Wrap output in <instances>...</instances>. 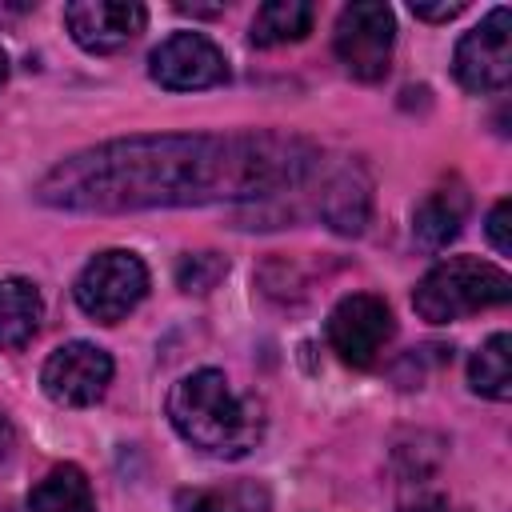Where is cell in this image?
<instances>
[{
	"instance_id": "obj_1",
	"label": "cell",
	"mask_w": 512,
	"mask_h": 512,
	"mask_svg": "<svg viewBox=\"0 0 512 512\" xmlns=\"http://www.w3.org/2000/svg\"><path fill=\"white\" fill-rule=\"evenodd\" d=\"M320 172V152L284 132L124 136L52 164L36 200L60 212H148L220 200L280 204Z\"/></svg>"
},
{
	"instance_id": "obj_2",
	"label": "cell",
	"mask_w": 512,
	"mask_h": 512,
	"mask_svg": "<svg viewBox=\"0 0 512 512\" xmlns=\"http://www.w3.org/2000/svg\"><path fill=\"white\" fill-rule=\"evenodd\" d=\"M168 420L192 448L224 460L248 456L264 436V408L216 368L188 372L168 392Z\"/></svg>"
},
{
	"instance_id": "obj_3",
	"label": "cell",
	"mask_w": 512,
	"mask_h": 512,
	"mask_svg": "<svg viewBox=\"0 0 512 512\" xmlns=\"http://www.w3.org/2000/svg\"><path fill=\"white\" fill-rule=\"evenodd\" d=\"M512 300V280L500 264L476 256L440 260L424 280L412 288V308L428 324H452L484 308H500Z\"/></svg>"
},
{
	"instance_id": "obj_4",
	"label": "cell",
	"mask_w": 512,
	"mask_h": 512,
	"mask_svg": "<svg viewBox=\"0 0 512 512\" xmlns=\"http://www.w3.org/2000/svg\"><path fill=\"white\" fill-rule=\"evenodd\" d=\"M72 296H76L84 316H92L100 324H116L148 296V268L128 248L96 252L80 268V276L72 284Z\"/></svg>"
},
{
	"instance_id": "obj_5",
	"label": "cell",
	"mask_w": 512,
	"mask_h": 512,
	"mask_svg": "<svg viewBox=\"0 0 512 512\" xmlns=\"http://www.w3.org/2000/svg\"><path fill=\"white\" fill-rule=\"evenodd\" d=\"M336 56L348 68V76L372 84L388 72L392 64V44H396V16L380 0H356L336 16Z\"/></svg>"
},
{
	"instance_id": "obj_6",
	"label": "cell",
	"mask_w": 512,
	"mask_h": 512,
	"mask_svg": "<svg viewBox=\"0 0 512 512\" xmlns=\"http://www.w3.org/2000/svg\"><path fill=\"white\" fill-rule=\"evenodd\" d=\"M452 72L476 96L500 92L512 80V16H508V8H492L472 32L460 36V44L452 52Z\"/></svg>"
},
{
	"instance_id": "obj_7",
	"label": "cell",
	"mask_w": 512,
	"mask_h": 512,
	"mask_svg": "<svg viewBox=\"0 0 512 512\" xmlns=\"http://www.w3.org/2000/svg\"><path fill=\"white\" fill-rule=\"evenodd\" d=\"M396 332L392 308L372 292H352L328 312V344L352 368H372Z\"/></svg>"
},
{
	"instance_id": "obj_8",
	"label": "cell",
	"mask_w": 512,
	"mask_h": 512,
	"mask_svg": "<svg viewBox=\"0 0 512 512\" xmlns=\"http://www.w3.org/2000/svg\"><path fill=\"white\" fill-rule=\"evenodd\" d=\"M112 372H116V364H112V356L100 344L68 340V344H60L44 360L40 388L60 408H88V404H96L108 392Z\"/></svg>"
},
{
	"instance_id": "obj_9",
	"label": "cell",
	"mask_w": 512,
	"mask_h": 512,
	"mask_svg": "<svg viewBox=\"0 0 512 512\" xmlns=\"http://www.w3.org/2000/svg\"><path fill=\"white\" fill-rule=\"evenodd\" d=\"M148 76L168 92H200L228 80V60L204 32H172L152 48Z\"/></svg>"
},
{
	"instance_id": "obj_10",
	"label": "cell",
	"mask_w": 512,
	"mask_h": 512,
	"mask_svg": "<svg viewBox=\"0 0 512 512\" xmlns=\"http://www.w3.org/2000/svg\"><path fill=\"white\" fill-rule=\"evenodd\" d=\"M64 24L84 52L108 56L128 48L144 32L148 8L136 0H76L64 8Z\"/></svg>"
},
{
	"instance_id": "obj_11",
	"label": "cell",
	"mask_w": 512,
	"mask_h": 512,
	"mask_svg": "<svg viewBox=\"0 0 512 512\" xmlns=\"http://www.w3.org/2000/svg\"><path fill=\"white\" fill-rule=\"evenodd\" d=\"M320 188H324V192L316 196L320 216H324L336 232H344V236L364 232V224H368V208H372V180H368L364 164H356V160L340 164L336 172L324 176Z\"/></svg>"
},
{
	"instance_id": "obj_12",
	"label": "cell",
	"mask_w": 512,
	"mask_h": 512,
	"mask_svg": "<svg viewBox=\"0 0 512 512\" xmlns=\"http://www.w3.org/2000/svg\"><path fill=\"white\" fill-rule=\"evenodd\" d=\"M468 216V192L464 184H440L432 188L416 212H412V240L424 248V252H440L448 240L460 236V224Z\"/></svg>"
},
{
	"instance_id": "obj_13",
	"label": "cell",
	"mask_w": 512,
	"mask_h": 512,
	"mask_svg": "<svg viewBox=\"0 0 512 512\" xmlns=\"http://www.w3.org/2000/svg\"><path fill=\"white\" fill-rule=\"evenodd\" d=\"M40 320H44L40 288L24 276L0 280V348L8 352L24 348L40 332Z\"/></svg>"
},
{
	"instance_id": "obj_14",
	"label": "cell",
	"mask_w": 512,
	"mask_h": 512,
	"mask_svg": "<svg viewBox=\"0 0 512 512\" xmlns=\"http://www.w3.org/2000/svg\"><path fill=\"white\" fill-rule=\"evenodd\" d=\"M28 512H96L88 476L76 464L48 468L28 492Z\"/></svg>"
},
{
	"instance_id": "obj_15",
	"label": "cell",
	"mask_w": 512,
	"mask_h": 512,
	"mask_svg": "<svg viewBox=\"0 0 512 512\" xmlns=\"http://www.w3.org/2000/svg\"><path fill=\"white\" fill-rule=\"evenodd\" d=\"M316 8L308 0H268L252 16V44L256 48H276V44H296L312 32Z\"/></svg>"
},
{
	"instance_id": "obj_16",
	"label": "cell",
	"mask_w": 512,
	"mask_h": 512,
	"mask_svg": "<svg viewBox=\"0 0 512 512\" xmlns=\"http://www.w3.org/2000/svg\"><path fill=\"white\" fill-rule=\"evenodd\" d=\"M468 384L476 396H488V400H508L512 396V336L508 332H496L488 336L472 360H468Z\"/></svg>"
},
{
	"instance_id": "obj_17",
	"label": "cell",
	"mask_w": 512,
	"mask_h": 512,
	"mask_svg": "<svg viewBox=\"0 0 512 512\" xmlns=\"http://www.w3.org/2000/svg\"><path fill=\"white\" fill-rule=\"evenodd\" d=\"M176 512H268V496L256 484L236 488H180Z\"/></svg>"
},
{
	"instance_id": "obj_18",
	"label": "cell",
	"mask_w": 512,
	"mask_h": 512,
	"mask_svg": "<svg viewBox=\"0 0 512 512\" xmlns=\"http://www.w3.org/2000/svg\"><path fill=\"white\" fill-rule=\"evenodd\" d=\"M224 260L216 252H196V256H184L180 264V288L184 292H204L216 284V276H224Z\"/></svg>"
},
{
	"instance_id": "obj_19",
	"label": "cell",
	"mask_w": 512,
	"mask_h": 512,
	"mask_svg": "<svg viewBox=\"0 0 512 512\" xmlns=\"http://www.w3.org/2000/svg\"><path fill=\"white\" fill-rule=\"evenodd\" d=\"M508 216H512V204L508 200H496L492 204V212H488V240H492V248L500 252V256H508L512 252V236H508Z\"/></svg>"
},
{
	"instance_id": "obj_20",
	"label": "cell",
	"mask_w": 512,
	"mask_h": 512,
	"mask_svg": "<svg viewBox=\"0 0 512 512\" xmlns=\"http://www.w3.org/2000/svg\"><path fill=\"white\" fill-rule=\"evenodd\" d=\"M412 12H416L420 20H452V16L464 12V0H440V4H420V0H412Z\"/></svg>"
},
{
	"instance_id": "obj_21",
	"label": "cell",
	"mask_w": 512,
	"mask_h": 512,
	"mask_svg": "<svg viewBox=\"0 0 512 512\" xmlns=\"http://www.w3.org/2000/svg\"><path fill=\"white\" fill-rule=\"evenodd\" d=\"M400 512H452V504L440 492H416L400 504Z\"/></svg>"
},
{
	"instance_id": "obj_22",
	"label": "cell",
	"mask_w": 512,
	"mask_h": 512,
	"mask_svg": "<svg viewBox=\"0 0 512 512\" xmlns=\"http://www.w3.org/2000/svg\"><path fill=\"white\" fill-rule=\"evenodd\" d=\"M12 448H16V428H12V420L0 412V460H8Z\"/></svg>"
},
{
	"instance_id": "obj_23",
	"label": "cell",
	"mask_w": 512,
	"mask_h": 512,
	"mask_svg": "<svg viewBox=\"0 0 512 512\" xmlns=\"http://www.w3.org/2000/svg\"><path fill=\"white\" fill-rule=\"evenodd\" d=\"M8 80V56H4V48H0V84Z\"/></svg>"
},
{
	"instance_id": "obj_24",
	"label": "cell",
	"mask_w": 512,
	"mask_h": 512,
	"mask_svg": "<svg viewBox=\"0 0 512 512\" xmlns=\"http://www.w3.org/2000/svg\"><path fill=\"white\" fill-rule=\"evenodd\" d=\"M0 512H24V508H16L12 500H4V496H0Z\"/></svg>"
}]
</instances>
